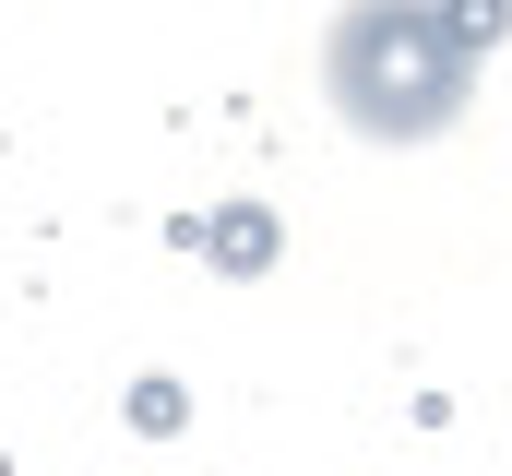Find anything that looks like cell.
Segmentation results:
<instances>
[{
  "mask_svg": "<svg viewBox=\"0 0 512 476\" xmlns=\"http://www.w3.org/2000/svg\"><path fill=\"white\" fill-rule=\"evenodd\" d=\"M215 250H227V262H274V215H251V203H239V215L215 227Z\"/></svg>",
  "mask_w": 512,
  "mask_h": 476,
  "instance_id": "cell-2",
  "label": "cell"
},
{
  "mask_svg": "<svg viewBox=\"0 0 512 476\" xmlns=\"http://www.w3.org/2000/svg\"><path fill=\"white\" fill-rule=\"evenodd\" d=\"M322 84H334L346 131H370V143H429V131H453L465 96H477V48H465L453 12H429V0H358V12H334V36H322Z\"/></svg>",
  "mask_w": 512,
  "mask_h": 476,
  "instance_id": "cell-1",
  "label": "cell"
}]
</instances>
